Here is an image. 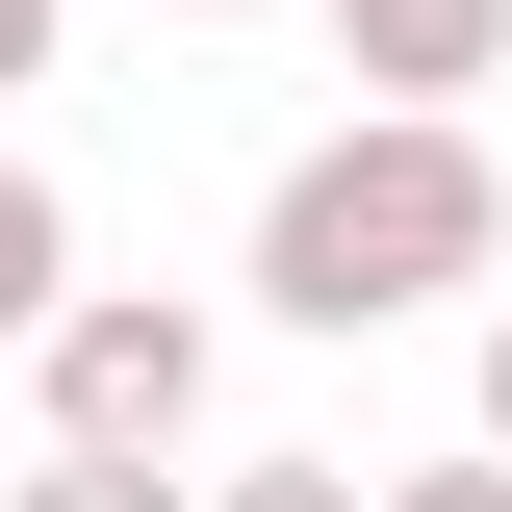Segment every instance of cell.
I'll return each instance as SVG.
<instances>
[{"label": "cell", "instance_id": "obj_2", "mask_svg": "<svg viewBox=\"0 0 512 512\" xmlns=\"http://www.w3.org/2000/svg\"><path fill=\"white\" fill-rule=\"evenodd\" d=\"M26 384H52V436L180 461V436H205V308H180V282H77V308L26 333Z\"/></svg>", "mask_w": 512, "mask_h": 512}, {"label": "cell", "instance_id": "obj_9", "mask_svg": "<svg viewBox=\"0 0 512 512\" xmlns=\"http://www.w3.org/2000/svg\"><path fill=\"white\" fill-rule=\"evenodd\" d=\"M487 461H512V308H487Z\"/></svg>", "mask_w": 512, "mask_h": 512}, {"label": "cell", "instance_id": "obj_8", "mask_svg": "<svg viewBox=\"0 0 512 512\" xmlns=\"http://www.w3.org/2000/svg\"><path fill=\"white\" fill-rule=\"evenodd\" d=\"M26 77H52V0H0V103H26Z\"/></svg>", "mask_w": 512, "mask_h": 512}, {"label": "cell", "instance_id": "obj_6", "mask_svg": "<svg viewBox=\"0 0 512 512\" xmlns=\"http://www.w3.org/2000/svg\"><path fill=\"white\" fill-rule=\"evenodd\" d=\"M205 512H359V461H231Z\"/></svg>", "mask_w": 512, "mask_h": 512}, {"label": "cell", "instance_id": "obj_3", "mask_svg": "<svg viewBox=\"0 0 512 512\" xmlns=\"http://www.w3.org/2000/svg\"><path fill=\"white\" fill-rule=\"evenodd\" d=\"M333 52H359V103H461V77H512V0H333Z\"/></svg>", "mask_w": 512, "mask_h": 512}, {"label": "cell", "instance_id": "obj_1", "mask_svg": "<svg viewBox=\"0 0 512 512\" xmlns=\"http://www.w3.org/2000/svg\"><path fill=\"white\" fill-rule=\"evenodd\" d=\"M487 256H512L487 128H461V103H359V128L282 154V205H256V308H282V333H410V308H461Z\"/></svg>", "mask_w": 512, "mask_h": 512}, {"label": "cell", "instance_id": "obj_5", "mask_svg": "<svg viewBox=\"0 0 512 512\" xmlns=\"http://www.w3.org/2000/svg\"><path fill=\"white\" fill-rule=\"evenodd\" d=\"M0 512H205V487H180V461H103V436H52V461H26Z\"/></svg>", "mask_w": 512, "mask_h": 512}, {"label": "cell", "instance_id": "obj_4", "mask_svg": "<svg viewBox=\"0 0 512 512\" xmlns=\"http://www.w3.org/2000/svg\"><path fill=\"white\" fill-rule=\"evenodd\" d=\"M52 308H77V205L26 180V154H0V359H26V333H52Z\"/></svg>", "mask_w": 512, "mask_h": 512}, {"label": "cell", "instance_id": "obj_7", "mask_svg": "<svg viewBox=\"0 0 512 512\" xmlns=\"http://www.w3.org/2000/svg\"><path fill=\"white\" fill-rule=\"evenodd\" d=\"M359 512H512V461H410V487H359Z\"/></svg>", "mask_w": 512, "mask_h": 512}, {"label": "cell", "instance_id": "obj_10", "mask_svg": "<svg viewBox=\"0 0 512 512\" xmlns=\"http://www.w3.org/2000/svg\"><path fill=\"white\" fill-rule=\"evenodd\" d=\"M180 26H231V0H180Z\"/></svg>", "mask_w": 512, "mask_h": 512}]
</instances>
